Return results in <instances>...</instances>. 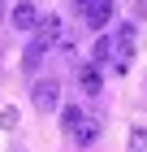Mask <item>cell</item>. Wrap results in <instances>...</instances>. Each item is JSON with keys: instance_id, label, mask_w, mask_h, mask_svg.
<instances>
[{"instance_id": "cell-1", "label": "cell", "mask_w": 147, "mask_h": 152, "mask_svg": "<svg viewBox=\"0 0 147 152\" xmlns=\"http://www.w3.org/2000/svg\"><path fill=\"white\" fill-rule=\"evenodd\" d=\"M134 35H138V31H134V22H121V26H117V35H113V70L117 74H125V70H130V57H134Z\"/></svg>"}, {"instance_id": "cell-2", "label": "cell", "mask_w": 147, "mask_h": 152, "mask_svg": "<svg viewBox=\"0 0 147 152\" xmlns=\"http://www.w3.org/2000/svg\"><path fill=\"white\" fill-rule=\"evenodd\" d=\"M30 104L39 109V113L61 109V83H56V78H39V83L30 87Z\"/></svg>"}, {"instance_id": "cell-3", "label": "cell", "mask_w": 147, "mask_h": 152, "mask_svg": "<svg viewBox=\"0 0 147 152\" xmlns=\"http://www.w3.org/2000/svg\"><path fill=\"white\" fill-rule=\"evenodd\" d=\"M82 18H87V26H91V31H104V26L113 22V0H91Z\"/></svg>"}, {"instance_id": "cell-4", "label": "cell", "mask_w": 147, "mask_h": 152, "mask_svg": "<svg viewBox=\"0 0 147 152\" xmlns=\"http://www.w3.org/2000/svg\"><path fill=\"white\" fill-rule=\"evenodd\" d=\"M9 22L17 26V31H35V26H39V9H35L30 0H17L13 13H9Z\"/></svg>"}, {"instance_id": "cell-5", "label": "cell", "mask_w": 147, "mask_h": 152, "mask_svg": "<svg viewBox=\"0 0 147 152\" xmlns=\"http://www.w3.org/2000/svg\"><path fill=\"white\" fill-rule=\"evenodd\" d=\"M48 48H52V44H48V39H39V35H35L30 39V44H26V52H22V65H26V70H39V65H43V57H48Z\"/></svg>"}, {"instance_id": "cell-6", "label": "cell", "mask_w": 147, "mask_h": 152, "mask_svg": "<svg viewBox=\"0 0 147 152\" xmlns=\"http://www.w3.org/2000/svg\"><path fill=\"white\" fill-rule=\"evenodd\" d=\"M39 39H48L52 48H56L61 39H65V22H61L56 13H48V18H39Z\"/></svg>"}, {"instance_id": "cell-7", "label": "cell", "mask_w": 147, "mask_h": 152, "mask_svg": "<svg viewBox=\"0 0 147 152\" xmlns=\"http://www.w3.org/2000/svg\"><path fill=\"white\" fill-rule=\"evenodd\" d=\"M78 83H82V91H87V96H100V65L87 61V65L78 70Z\"/></svg>"}, {"instance_id": "cell-8", "label": "cell", "mask_w": 147, "mask_h": 152, "mask_svg": "<svg viewBox=\"0 0 147 152\" xmlns=\"http://www.w3.org/2000/svg\"><path fill=\"white\" fill-rule=\"evenodd\" d=\"M69 139L78 143V148H87V143H95V139H100V122H95V117H87V122H82V126L74 130Z\"/></svg>"}, {"instance_id": "cell-9", "label": "cell", "mask_w": 147, "mask_h": 152, "mask_svg": "<svg viewBox=\"0 0 147 152\" xmlns=\"http://www.w3.org/2000/svg\"><path fill=\"white\" fill-rule=\"evenodd\" d=\"M61 122H65V135H74V130L87 122V113H82L78 104H69V109H61Z\"/></svg>"}, {"instance_id": "cell-10", "label": "cell", "mask_w": 147, "mask_h": 152, "mask_svg": "<svg viewBox=\"0 0 147 152\" xmlns=\"http://www.w3.org/2000/svg\"><path fill=\"white\" fill-rule=\"evenodd\" d=\"M91 61H95V65L113 61V39H108V35H100V39H95V48H91Z\"/></svg>"}, {"instance_id": "cell-11", "label": "cell", "mask_w": 147, "mask_h": 152, "mask_svg": "<svg viewBox=\"0 0 147 152\" xmlns=\"http://www.w3.org/2000/svg\"><path fill=\"white\" fill-rule=\"evenodd\" d=\"M130 152H147V126H130Z\"/></svg>"}, {"instance_id": "cell-12", "label": "cell", "mask_w": 147, "mask_h": 152, "mask_svg": "<svg viewBox=\"0 0 147 152\" xmlns=\"http://www.w3.org/2000/svg\"><path fill=\"white\" fill-rule=\"evenodd\" d=\"M13 122H17V109H13V104H9V109H0V130H9Z\"/></svg>"}, {"instance_id": "cell-13", "label": "cell", "mask_w": 147, "mask_h": 152, "mask_svg": "<svg viewBox=\"0 0 147 152\" xmlns=\"http://www.w3.org/2000/svg\"><path fill=\"white\" fill-rule=\"evenodd\" d=\"M87 4H91V0H74V9H78V13H87Z\"/></svg>"}, {"instance_id": "cell-14", "label": "cell", "mask_w": 147, "mask_h": 152, "mask_svg": "<svg viewBox=\"0 0 147 152\" xmlns=\"http://www.w3.org/2000/svg\"><path fill=\"white\" fill-rule=\"evenodd\" d=\"M0 22H4V0H0Z\"/></svg>"}]
</instances>
